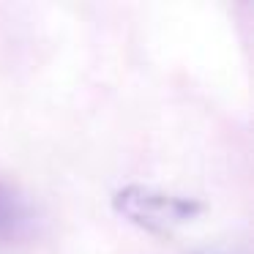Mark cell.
<instances>
[{"mask_svg": "<svg viewBox=\"0 0 254 254\" xmlns=\"http://www.w3.org/2000/svg\"><path fill=\"white\" fill-rule=\"evenodd\" d=\"M112 208L131 224L142 227L148 232H159V235L172 232L175 227L186 224V221L197 219L202 213L199 199L170 194L156 186H142V183L123 186L112 197Z\"/></svg>", "mask_w": 254, "mask_h": 254, "instance_id": "cell-1", "label": "cell"}, {"mask_svg": "<svg viewBox=\"0 0 254 254\" xmlns=\"http://www.w3.org/2000/svg\"><path fill=\"white\" fill-rule=\"evenodd\" d=\"M28 205L11 186L0 183V243H8L28 230Z\"/></svg>", "mask_w": 254, "mask_h": 254, "instance_id": "cell-2", "label": "cell"}]
</instances>
